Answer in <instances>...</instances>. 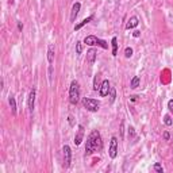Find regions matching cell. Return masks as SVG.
I'll return each instance as SVG.
<instances>
[{"label":"cell","mask_w":173,"mask_h":173,"mask_svg":"<svg viewBox=\"0 0 173 173\" xmlns=\"http://www.w3.org/2000/svg\"><path fill=\"white\" fill-rule=\"evenodd\" d=\"M103 148V141H102V135L97 130H93L88 135L87 138V143H85V154L91 156L95 152L100 150Z\"/></svg>","instance_id":"obj_1"},{"label":"cell","mask_w":173,"mask_h":173,"mask_svg":"<svg viewBox=\"0 0 173 173\" xmlns=\"http://www.w3.org/2000/svg\"><path fill=\"white\" fill-rule=\"evenodd\" d=\"M69 102L73 106H76L80 102V84L77 80H73L69 87Z\"/></svg>","instance_id":"obj_2"},{"label":"cell","mask_w":173,"mask_h":173,"mask_svg":"<svg viewBox=\"0 0 173 173\" xmlns=\"http://www.w3.org/2000/svg\"><path fill=\"white\" fill-rule=\"evenodd\" d=\"M84 43L88 46H100L102 49H108V43L100 38H97L96 35H87L84 38Z\"/></svg>","instance_id":"obj_3"},{"label":"cell","mask_w":173,"mask_h":173,"mask_svg":"<svg viewBox=\"0 0 173 173\" xmlns=\"http://www.w3.org/2000/svg\"><path fill=\"white\" fill-rule=\"evenodd\" d=\"M83 107L89 112H97L99 108H100V103H99L96 99H91V97H83Z\"/></svg>","instance_id":"obj_4"},{"label":"cell","mask_w":173,"mask_h":173,"mask_svg":"<svg viewBox=\"0 0 173 173\" xmlns=\"http://www.w3.org/2000/svg\"><path fill=\"white\" fill-rule=\"evenodd\" d=\"M108 156L110 158H116L118 156V138L115 135L111 137V141H110V148H108Z\"/></svg>","instance_id":"obj_5"},{"label":"cell","mask_w":173,"mask_h":173,"mask_svg":"<svg viewBox=\"0 0 173 173\" xmlns=\"http://www.w3.org/2000/svg\"><path fill=\"white\" fill-rule=\"evenodd\" d=\"M62 152H64V168L68 169L69 167H71V164H72V150H71V148H69L68 145H64Z\"/></svg>","instance_id":"obj_6"},{"label":"cell","mask_w":173,"mask_h":173,"mask_svg":"<svg viewBox=\"0 0 173 173\" xmlns=\"http://www.w3.org/2000/svg\"><path fill=\"white\" fill-rule=\"evenodd\" d=\"M110 89H111V84H110V81H108L107 79L103 80V81H102V85H100V89H99V95H100V97L108 96Z\"/></svg>","instance_id":"obj_7"},{"label":"cell","mask_w":173,"mask_h":173,"mask_svg":"<svg viewBox=\"0 0 173 173\" xmlns=\"http://www.w3.org/2000/svg\"><path fill=\"white\" fill-rule=\"evenodd\" d=\"M35 96H37V92H35V88H32L28 93V97H27V107H28V111L32 112L34 111V107H35Z\"/></svg>","instance_id":"obj_8"},{"label":"cell","mask_w":173,"mask_h":173,"mask_svg":"<svg viewBox=\"0 0 173 173\" xmlns=\"http://www.w3.org/2000/svg\"><path fill=\"white\" fill-rule=\"evenodd\" d=\"M83 138H84V126L83 124H79V130H77V134L75 135V145L76 146H79V145H81V142H83Z\"/></svg>","instance_id":"obj_9"},{"label":"cell","mask_w":173,"mask_h":173,"mask_svg":"<svg viewBox=\"0 0 173 173\" xmlns=\"http://www.w3.org/2000/svg\"><path fill=\"white\" fill-rule=\"evenodd\" d=\"M80 8H81V4H80L79 2H76L75 4H73V7H72V11H71V22L72 23L76 20V18H77V15H79V12H80Z\"/></svg>","instance_id":"obj_10"},{"label":"cell","mask_w":173,"mask_h":173,"mask_svg":"<svg viewBox=\"0 0 173 173\" xmlns=\"http://www.w3.org/2000/svg\"><path fill=\"white\" fill-rule=\"evenodd\" d=\"M96 57H97V53L95 49H89L87 51V62L89 65H93L95 61H96Z\"/></svg>","instance_id":"obj_11"},{"label":"cell","mask_w":173,"mask_h":173,"mask_svg":"<svg viewBox=\"0 0 173 173\" xmlns=\"http://www.w3.org/2000/svg\"><path fill=\"white\" fill-rule=\"evenodd\" d=\"M138 24H139L138 18H137V16H131L130 19L127 20V23H126V30H131V28H135Z\"/></svg>","instance_id":"obj_12"},{"label":"cell","mask_w":173,"mask_h":173,"mask_svg":"<svg viewBox=\"0 0 173 173\" xmlns=\"http://www.w3.org/2000/svg\"><path fill=\"white\" fill-rule=\"evenodd\" d=\"M47 62H49V65H51L54 62V45L53 43H49V46H47Z\"/></svg>","instance_id":"obj_13"},{"label":"cell","mask_w":173,"mask_h":173,"mask_svg":"<svg viewBox=\"0 0 173 173\" xmlns=\"http://www.w3.org/2000/svg\"><path fill=\"white\" fill-rule=\"evenodd\" d=\"M93 18H95V15H89L88 18H85V19H83L81 22H80V23H77V24L75 26V31L80 30V28H81V27H84V26H85V24H88L91 20H93Z\"/></svg>","instance_id":"obj_14"},{"label":"cell","mask_w":173,"mask_h":173,"mask_svg":"<svg viewBox=\"0 0 173 173\" xmlns=\"http://www.w3.org/2000/svg\"><path fill=\"white\" fill-rule=\"evenodd\" d=\"M8 103H10V107H11V112H12L14 115H16V100H15V97H14L12 95H10Z\"/></svg>","instance_id":"obj_15"},{"label":"cell","mask_w":173,"mask_h":173,"mask_svg":"<svg viewBox=\"0 0 173 173\" xmlns=\"http://www.w3.org/2000/svg\"><path fill=\"white\" fill-rule=\"evenodd\" d=\"M111 46H112V56L116 57L118 56V38H116V37H112Z\"/></svg>","instance_id":"obj_16"},{"label":"cell","mask_w":173,"mask_h":173,"mask_svg":"<svg viewBox=\"0 0 173 173\" xmlns=\"http://www.w3.org/2000/svg\"><path fill=\"white\" fill-rule=\"evenodd\" d=\"M139 83H141V79H139L138 76H134L131 79V81H130V88H132V89L138 88L139 87Z\"/></svg>","instance_id":"obj_17"},{"label":"cell","mask_w":173,"mask_h":173,"mask_svg":"<svg viewBox=\"0 0 173 173\" xmlns=\"http://www.w3.org/2000/svg\"><path fill=\"white\" fill-rule=\"evenodd\" d=\"M100 85H102V84H99V76L95 75V77H93V87H92V89H93V91H99V89H100Z\"/></svg>","instance_id":"obj_18"},{"label":"cell","mask_w":173,"mask_h":173,"mask_svg":"<svg viewBox=\"0 0 173 173\" xmlns=\"http://www.w3.org/2000/svg\"><path fill=\"white\" fill-rule=\"evenodd\" d=\"M110 102L111 103H114L115 102V99H116V91H115V88H112L111 87V89H110Z\"/></svg>","instance_id":"obj_19"},{"label":"cell","mask_w":173,"mask_h":173,"mask_svg":"<svg viewBox=\"0 0 173 173\" xmlns=\"http://www.w3.org/2000/svg\"><path fill=\"white\" fill-rule=\"evenodd\" d=\"M132 53H134V50H132V47L127 46L126 49H124V57H126V58H131V57H132Z\"/></svg>","instance_id":"obj_20"},{"label":"cell","mask_w":173,"mask_h":173,"mask_svg":"<svg viewBox=\"0 0 173 173\" xmlns=\"http://www.w3.org/2000/svg\"><path fill=\"white\" fill-rule=\"evenodd\" d=\"M81 53H83V42L77 41L76 42V54H77V56H80Z\"/></svg>","instance_id":"obj_21"},{"label":"cell","mask_w":173,"mask_h":173,"mask_svg":"<svg viewBox=\"0 0 173 173\" xmlns=\"http://www.w3.org/2000/svg\"><path fill=\"white\" fill-rule=\"evenodd\" d=\"M164 123L167 124V126H172V124H173L172 118L169 116V115H165V116H164Z\"/></svg>","instance_id":"obj_22"},{"label":"cell","mask_w":173,"mask_h":173,"mask_svg":"<svg viewBox=\"0 0 173 173\" xmlns=\"http://www.w3.org/2000/svg\"><path fill=\"white\" fill-rule=\"evenodd\" d=\"M153 171H156V172H158V173H164V169H162V167H161L160 164H154Z\"/></svg>","instance_id":"obj_23"},{"label":"cell","mask_w":173,"mask_h":173,"mask_svg":"<svg viewBox=\"0 0 173 173\" xmlns=\"http://www.w3.org/2000/svg\"><path fill=\"white\" fill-rule=\"evenodd\" d=\"M168 110H169V112L173 115V99H171V100L168 102Z\"/></svg>","instance_id":"obj_24"},{"label":"cell","mask_w":173,"mask_h":173,"mask_svg":"<svg viewBox=\"0 0 173 173\" xmlns=\"http://www.w3.org/2000/svg\"><path fill=\"white\" fill-rule=\"evenodd\" d=\"M51 75H53V65H49V81L51 83Z\"/></svg>","instance_id":"obj_25"},{"label":"cell","mask_w":173,"mask_h":173,"mask_svg":"<svg viewBox=\"0 0 173 173\" xmlns=\"http://www.w3.org/2000/svg\"><path fill=\"white\" fill-rule=\"evenodd\" d=\"M132 37H134V38H139V37H141V31H139V30H135L134 32H132Z\"/></svg>","instance_id":"obj_26"},{"label":"cell","mask_w":173,"mask_h":173,"mask_svg":"<svg viewBox=\"0 0 173 173\" xmlns=\"http://www.w3.org/2000/svg\"><path fill=\"white\" fill-rule=\"evenodd\" d=\"M164 139H165V141H169V139H171V134H169L168 131L164 132Z\"/></svg>","instance_id":"obj_27"},{"label":"cell","mask_w":173,"mask_h":173,"mask_svg":"<svg viewBox=\"0 0 173 173\" xmlns=\"http://www.w3.org/2000/svg\"><path fill=\"white\" fill-rule=\"evenodd\" d=\"M128 135H131V137H134V135H135V132H134V128H132V127H130V128H128Z\"/></svg>","instance_id":"obj_28"},{"label":"cell","mask_w":173,"mask_h":173,"mask_svg":"<svg viewBox=\"0 0 173 173\" xmlns=\"http://www.w3.org/2000/svg\"><path fill=\"white\" fill-rule=\"evenodd\" d=\"M18 30H23V24H22V22H18Z\"/></svg>","instance_id":"obj_29"},{"label":"cell","mask_w":173,"mask_h":173,"mask_svg":"<svg viewBox=\"0 0 173 173\" xmlns=\"http://www.w3.org/2000/svg\"><path fill=\"white\" fill-rule=\"evenodd\" d=\"M68 120H69V124H71V126H73V118H72V116H69V118H68Z\"/></svg>","instance_id":"obj_30"},{"label":"cell","mask_w":173,"mask_h":173,"mask_svg":"<svg viewBox=\"0 0 173 173\" xmlns=\"http://www.w3.org/2000/svg\"><path fill=\"white\" fill-rule=\"evenodd\" d=\"M130 100H131V102H135V100H137V96H131Z\"/></svg>","instance_id":"obj_31"}]
</instances>
